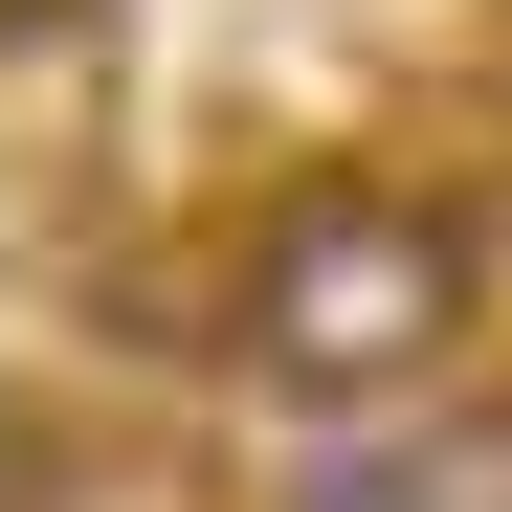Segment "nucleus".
<instances>
[{
	"label": "nucleus",
	"mask_w": 512,
	"mask_h": 512,
	"mask_svg": "<svg viewBox=\"0 0 512 512\" xmlns=\"http://www.w3.org/2000/svg\"><path fill=\"white\" fill-rule=\"evenodd\" d=\"M490 334V201L468 179H401V156H312V179L245 201L223 245V357L290 379V401H423Z\"/></svg>",
	"instance_id": "obj_1"
},
{
	"label": "nucleus",
	"mask_w": 512,
	"mask_h": 512,
	"mask_svg": "<svg viewBox=\"0 0 512 512\" xmlns=\"http://www.w3.org/2000/svg\"><path fill=\"white\" fill-rule=\"evenodd\" d=\"M290 512H512V423L490 446H334Z\"/></svg>",
	"instance_id": "obj_2"
},
{
	"label": "nucleus",
	"mask_w": 512,
	"mask_h": 512,
	"mask_svg": "<svg viewBox=\"0 0 512 512\" xmlns=\"http://www.w3.org/2000/svg\"><path fill=\"white\" fill-rule=\"evenodd\" d=\"M0 512H45V423L23 401H0Z\"/></svg>",
	"instance_id": "obj_3"
},
{
	"label": "nucleus",
	"mask_w": 512,
	"mask_h": 512,
	"mask_svg": "<svg viewBox=\"0 0 512 512\" xmlns=\"http://www.w3.org/2000/svg\"><path fill=\"white\" fill-rule=\"evenodd\" d=\"M45 23H90V0H0V45H45Z\"/></svg>",
	"instance_id": "obj_4"
},
{
	"label": "nucleus",
	"mask_w": 512,
	"mask_h": 512,
	"mask_svg": "<svg viewBox=\"0 0 512 512\" xmlns=\"http://www.w3.org/2000/svg\"><path fill=\"white\" fill-rule=\"evenodd\" d=\"M490 90H512V67H490Z\"/></svg>",
	"instance_id": "obj_5"
}]
</instances>
